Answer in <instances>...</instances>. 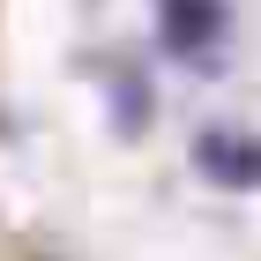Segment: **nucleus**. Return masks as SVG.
Segmentation results:
<instances>
[{
	"label": "nucleus",
	"mask_w": 261,
	"mask_h": 261,
	"mask_svg": "<svg viewBox=\"0 0 261 261\" xmlns=\"http://www.w3.org/2000/svg\"><path fill=\"white\" fill-rule=\"evenodd\" d=\"M157 38L201 67V53H217L224 38V0H157Z\"/></svg>",
	"instance_id": "f257e3e1"
},
{
	"label": "nucleus",
	"mask_w": 261,
	"mask_h": 261,
	"mask_svg": "<svg viewBox=\"0 0 261 261\" xmlns=\"http://www.w3.org/2000/svg\"><path fill=\"white\" fill-rule=\"evenodd\" d=\"M194 164H209L217 172V187H246V172H254V149H246L239 127H209V135L194 142Z\"/></svg>",
	"instance_id": "f03ea898"
}]
</instances>
